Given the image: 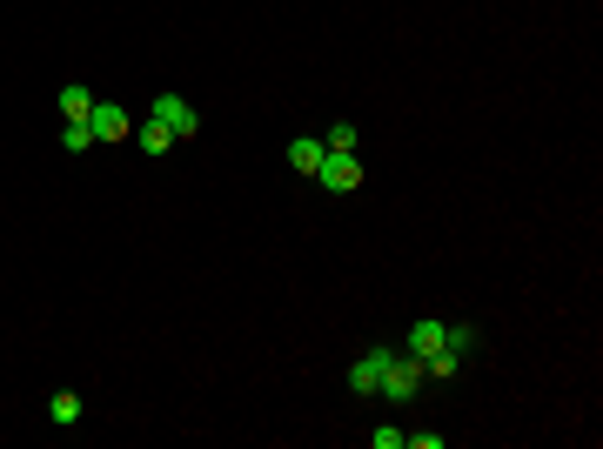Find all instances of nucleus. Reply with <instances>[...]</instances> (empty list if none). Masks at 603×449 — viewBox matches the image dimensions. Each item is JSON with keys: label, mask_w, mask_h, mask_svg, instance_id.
Segmentation results:
<instances>
[{"label": "nucleus", "mask_w": 603, "mask_h": 449, "mask_svg": "<svg viewBox=\"0 0 603 449\" xmlns=\"http://www.w3.org/2000/svg\"><path fill=\"white\" fill-rule=\"evenodd\" d=\"M88 128H94V148H108V141H128V135H134V121H128V108H114V101H94V114H88Z\"/></svg>", "instance_id": "20e7f679"}, {"label": "nucleus", "mask_w": 603, "mask_h": 449, "mask_svg": "<svg viewBox=\"0 0 603 449\" xmlns=\"http://www.w3.org/2000/svg\"><path fill=\"white\" fill-rule=\"evenodd\" d=\"M155 121H168V128H175V141H195V128H201V114H195V101H188V94H155Z\"/></svg>", "instance_id": "f03ea898"}, {"label": "nucleus", "mask_w": 603, "mask_h": 449, "mask_svg": "<svg viewBox=\"0 0 603 449\" xmlns=\"http://www.w3.org/2000/svg\"><path fill=\"white\" fill-rule=\"evenodd\" d=\"M356 121H329V135H322V148H335V155H356Z\"/></svg>", "instance_id": "9b49d317"}, {"label": "nucleus", "mask_w": 603, "mask_h": 449, "mask_svg": "<svg viewBox=\"0 0 603 449\" xmlns=\"http://www.w3.org/2000/svg\"><path fill=\"white\" fill-rule=\"evenodd\" d=\"M54 114H61V121H88V114H94V88H81V81H67V88L54 94Z\"/></svg>", "instance_id": "423d86ee"}, {"label": "nucleus", "mask_w": 603, "mask_h": 449, "mask_svg": "<svg viewBox=\"0 0 603 449\" xmlns=\"http://www.w3.org/2000/svg\"><path fill=\"white\" fill-rule=\"evenodd\" d=\"M402 443L409 449H443V436H436V429H402Z\"/></svg>", "instance_id": "4468645a"}, {"label": "nucleus", "mask_w": 603, "mask_h": 449, "mask_svg": "<svg viewBox=\"0 0 603 449\" xmlns=\"http://www.w3.org/2000/svg\"><path fill=\"white\" fill-rule=\"evenodd\" d=\"M61 148H67V155H88L94 128H88V121H61Z\"/></svg>", "instance_id": "f8f14e48"}, {"label": "nucleus", "mask_w": 603, "mask_h": 449, "mask_svg": "<svg viewBox=\"0 0 603 449\" xmlns=\"http://www.w3.org/2000/svg\"><path fill=\"white\" fill-rule=\"evenodd\" d=\"M47 416H54V423H81V396H54V403H47Z\"/></svg>", "instance_id": "ddd939ff"}, {"label": "nucleus", "mask_w": 603, "mask_h": 449, "mask_svg": "<svg viewBox=\"0 0 603 449\" xmlns=\"http://www.w3.org/2000/svg\"><path fill=\"white\" fill-rule=\"evenodd\" d=\"M315 181H322V188H329V195H349V188H362V161L356 155H322V168H315Z\"/></svg>", "instance_id": "7ed1b4c3"}, {"label": "nucleus", "mask_w": 603, "mask_h": 449, "mask_svg": "<svg viewBox=\"0 0 603 449\" xmlns=\"http://www.w3.org/2000/svg\"><path fill=\"white\" fill-rule=\"evenodd\" d=\"M402 349H409V356H436V349H443V322H436V315H429V322H409V342H402Z\"/></svg>", "instance_id": "1a4fd4ad"}, {"label": "nucleus", "mask_w": 603, "mask_h": 449, "mask_svg": "<svg viewBox=\"0 0 603 449\" xmlns=\"http://www.w3.org/2000/svg\"><path fill=\"white\" fill-rule=\"evenodd\" d=\"M322 155H329L322 135H295L289 141V168H295V175H309V181H315V168H322Z\"/></svg>", "instance_id": "0eeeda50"}, {"label": "nucleus", "mask_w": 603, "mask_h": 449, "mask_svg": "<svg viewBox=\"0 0 603 449\" xmlns=\"http://www.w3.org/2000/svg\"><path fill=\"white\" fill-rule=\"evenodd\" d=\"M389 356H396V349H362V356L349 362V389H356V396H376V389H382V369H389Z\"/></svg>", "instance_id": "39448f33"}, {"label": "nucleus", "mask_w": 603, "mask_h": 449, "mask_svg": "<svg viewBox=\"0 0 603 449\" xmlns=\"http://www.w3.org/2000/svg\"><path fill=\"white\" fill-rule=\"evenodd\" d=\"M134 141H141V155H168V148H175V128L148 114V121H134Z\"/></svg>", "instance_id": "6e6552de"}, {"label": "nucleus", "mask_w": 603, "mask_h": 449, "mask_svg": "<svg viewBox=\"0 0 603 449\" xmlns=\"http://www.w3.org/2000/svg\"><path fill=\"white\" fill-rule=\"evenodd\" d=\"M463 362L469 356H456V349H436V356H423V376L429 382H456V376H463Z\"/></svg>", "instance_id": "9d476101"}, {"label": "nucleus", "mask_w": 603, "mask_h": 449, "mask_svg": "<svg viewBox=\"0 0 603 449\" xmlns=\"http://www.w3.org/2000/svg\"><path fill=\"white\" fill-rule=\"evenodd\" d=\"M423 356H409V349H396L389 356V369H382V389L376 396H389V403H409V396H423Z\"/></svg>", "instance_id": "f257e3e1"}]
</instances>
